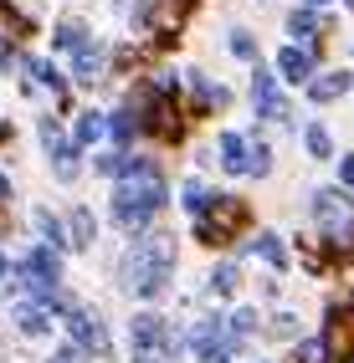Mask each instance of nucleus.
I'll return each instance as SVG.
<instances>
[{"mask_svg":"<svg viewBox=\"0 0 354 363\" xmlns=\"http://www.w3.org/2000/svg\"><path fill=\"white\" fill-rule=\"evenodd\" d=\"M175 266H180V246H175V235H164V230H144V235H134L129 240V251L118 256V292H129L139 297L144 307H159L164 297H170V286H175Z\"/></svg>","mask_w":354,"mask_h":363,"instance_id":"nucleus-1","label":"nucleus"},{"mask_svg":"<svg viewBox=\"0 0 354 363\" xmlns=\"http://www.w3.org/2000/svg\"><path fill=\"white\" fill-rule=\"evenodd\" d=\"M164 205H170V184H164L159 169L134 174V179H113V189H108V220L124 230V235L154 230V215Z\"/></svg>","mask_w":354,"mask_h":363,"instance_id":"nucleus-2","label":"nucleus"},{"mask_svg":"<svg viewBox=\"0 0 354 363\" xmlns=\"http://www.w3.org/2000/svg\"><path fill=\"white\" fill-rule=\"evenodd\" d=\"M185 348H191L195 363H236V353H242L247 343H236V337L226 333V318L200 312V318L185 328Z\"/></svg>","mask_w":354,"mask_h":363,"instance_id":"nucleus-3","label":"nucleus"},{"mask_svg":"<svg viewBox=\"0 0 354 363\" xmlns=\"http://www.w3.org/2000/svg\"><path fill=\"white\" fill-rule=\"evenodd\" d=\"M309 215H313V225L334 235V246H354V195L349 189H313L309 195Z\"/></svg>","mask_w":354,"mask_h":363,"instance_id":"nucleus-4","label":"nucleus"},{"mask_svg":"<svg viewBox=\"0 0 354 363\" xmlns=\"http://www.w3.org/2000/svg\"><path fill=\"white\" fill-rule=\"evenodd\" d=\"M62 328H67V343H77L87 358H108L113 353V333H108V323H103L98 307L73 302V307L62 312Z\"/></svg>","mask_w":354,"mask_h":363,"instance_id":"nucleus-5","label":"nucleus"},{"mask_svg":"<svg viewBox=\"0 0 354 363\" xmlns=\"http://www.w3.org/2000/svg\"><path fill=\"white\" fill-rule=\"evenodd\" d=\"M242 220H247V205H236V200H226V195H210V205L191 220V230H195L200 246H226V240H236Z\"/></svg>","mask_w":354,"mask_h":363,"instance_id":"nucleus-6","label":"nucleus"},{"mask_svg":"<svg viewBox=\"0 0 354 363\" xmlns=\"http://www.w3.org/2000/svg\"><path fill=\"white\" fill-rule=\"evenodd\" d=\"M252 108H257L262 123H293V108H288V98L277 92L272 67H262V62H257V72H252Z\"/></svg>","mask_w":354,"mask_h":363,"instance_id":"nucleus-7","label":"nucleus"},{"mask_svg":"<svg viewBox=\"0 0 354 363\" xmlns=\"http://www.w3.org/2000/svg\"><path fill=\"white\" fill-rule=\"evenodd\" d=\"M242 256L247 261H262L272 277H282L293 266V251H288V235H277V230H257L247 246H242Z\"/></svg>","mask_w":354,"mask_h":363,"instance_id":"nucleus-8","label":"nucleus"},{"mask_svg":"<svg viewBox=\"0 0 354 363\" xmlns=\"http://www.w3.org/2000/svg\"><path fill=\"white\" fill-rule=\"evenodd\" d=\"M11 323H16V333L26 337V343H41V337L52 333L57 312L46 307V302H31V297H21V302H16V312H11Z\"/></svg>","mask_w":354,"mask_h":363,"instance_id":"nucleus-9","label":"nucleus"},{"mask_svg":"<svg viewBox=\"0 0 354 363\" xmlns=\"http://www.w3.org/2000/svg\"><path fill=\"white\" fill-rule=\"evenodd\" d=\"M185 92H191V103H195V113H221L226 103H231V92L210 77V72H185Z\"/></svg>","mask_w":354,"mask_h":363,"instance_id":"nucleus-10","label":"nucleus"},{"mask_svg":"<svg viewBox=\"0 0 354 363\" xmlns=\"http://www.w3.org/2000/svg\"><path fill=\"white\" fill-rule=\"evenodd\" d=\"M349 87H354V77H349L344 67H334V72H313L303 92H309V103H313V108H328V103L349 98Z\"/></svg>","mask_w":354,"mask_h":363,"instance_id":"nucleus-11","label":"nucleus"},{"mask_svg":"<svg viewBox=\"0 0 354 363\" xmlns=\"http://www.w3.org/2000/svg\"><path fill=\"white\" fill-rule=\"evenodd\" d=\"M103 72H108V46L103 41H87V46L73 52V82L77 87H98Z\"/></svg>","mask_w":354,"mask_h":363,"instance_id":"nucleus-12","label":"nucleus"},{"mask_svg":"<svg viewBox=\"0 0 354 363\" xmlns=\"http://www.w3.org/2000/svg\"><path fill=\"white\" fill-rule=\"evenodd\" d=\"M62 230H67V251H92V246H98V215H92L87 205H73V210H67Z\"/></svg>","mask_w":354,"mask_h":363,"instance_id":"nucleus-13","label":"nucleus"},{"mask_svg":"<svg viewBox=\"0 0 354 363\" xmlns=\"http://www.w3.org/2000/svg\"><path fill=\"white\" fill-rule=\"evenodd\" d=\"M247 154H252V138H247V133L226 128V133L216 138V164L226 169V174H236V179H242V174H247Z\"/></svg>","mask_w":354,"mask_h":363,"instance_id":"nucleus-14","label":"nucleus"},{"mask_svg":"<svg viewBox=\"0 0 354 363\" xmlns=\"http://www.w3.org/2000/svg\"><path fill=\"white\" fill-rule=\"evenodd\" d=\"M309 77H313V57L303 52V46H277V82L309 87Z\"/></svg>","mask_w":354,"mask_h":363,"instance_id":"nucleus-15","label":"nucleus"},{"mask_svg":"<svg viewBox=\"0 0 354 363\" xmlns=\"http://www.w3.org/2000/svg\"><path fill=\"white\" fill-rule=\"evenodd\" d=\"M46 159H52V179H57V184H73V179L82 174V149H77L73 138H62Z\"/></svg>","mask_w":354,"mask_h":363,"instance_id":"nucleus-16","label":"nucleus"},{"mask_svg":"<svg viewBox=\"0 0 354 363\" xmlns=\"http://www.w3.org/2000/svg\"><path fill=\"white\" fill-rule=\"evenodd\" d=\"M226 333L236 337V343H247V337H257V333H262V312H257L252 302L231 307V312H226Z\"/></svg>","mask_w":354,"mask_h":363,"instance_id":"nucleus-17","label":"nucleus"},{"mask_svg":"<svg viewBox=\"0 0 354 363\" xmlns=\"http://www.w3.org/2000/svg\"><path fill=\"white\" fill-rule=\"evenodd\" d=\"M92 36H87V21L82 16H62L57 21V31H52V46L57 52H77V46H87Z\"/></svg>","mask_w":354,"mask_h":363,"instance_id":"nucleus-18","label":"nucleus"},{"mask_svg":"<svg viewBox=\"0 0 354 363\" xmlns=\"http://www.w3.org/2000/svg\"><path fill=\"white\" fill-rule=\"evenodd\" d=\"M67 138H73L77 149H87V143H98V138H108V118L87 108V113H77V118H73V133H67Z\"/></svg>","mask_w":354,"mask_h":363,"instance_id":"nucleus-19","label":"nucleus"},{"mask_svg":"<svg viewBox=\"0 0 354 363\" xmlns=\"http://www.w3.org/2000/svg\"><path fill=\"white\" fill-rule=\"evenodd\" d=\"M236 292H242V266L221 261L216 272H210V297H216V302H236Z\"/></svg>","mask_w":354,"mask_h":363,"instance_id":"nucleus-20","label":"nucleus"},{"mask_svg":"<svg viewBox=\"0 0 354 363\" xmlns=\"http://www.w3.org/2000/svg\"><path fill=\"white\" fill-rule=\"evenodd\" d=\"M303 149H309V159H318V164L339 159V149H334V133H328V123H309V128H303Z\"/></svg>","mask_w":354,"mask_h":363,"instance_id":"nucleus-21","label":"nucleus"},{"mask_svg":"<svg viewBox=\"0 0 354 363\" xmlns=\"http://www.w3.org/2000/svg\"><path fill=\"white\" fill-rule=\"evenodd\" d=\"M31 225H36V235H41V246H52V251H67V230H62V220L52 210H31Z\"/></svg>","mask_w":354,"mask_h":363,"instance_id":"nucleus-22","label":"nucleus"},{"mask_svg":"<svg viewBox=\"0 0 354 363\" xmlns=\"http://www.w3.org/2000/svg\"><path fill=\"white\" fill-rule=\"evenodd\" d=\"M210 195H216V189H210L205 179H195V174H191V179L180 184V210H185V215L195 220V215H200V210L210 205Z\"/></svg>","mask_w":354,"mask_h":363,"instance_id":"nucleus-23","label":"nucleus"},{"mask_svg":"<svg viewBox=\"0 0 354 363\" xmlns=\"http://www.w3.org/2000/svg\"><path fill=\"white\" fill-rule=\"evenodd\" d=\"M318 26H323V11H313V6H298L288 16V36H298V41H318Z\"/></svg>","mask_w":354,"mask_h":363,"instance_id":"nucleus-24","label":"nucleus"},{"mask_svg":"<svg viewBox=\"0 0 354 363\" xmlns=\"http://www.w3.org/2000/svg\"><path fill=\"white\" fill-rule=\"evenodd\" d=\"M103 118H108V138H113V149H129V143H134V133H139V118H134L129 108L103 113Z\"/></svg>","mask_w":354,"mask_h":363,"instance_id":"nucleus-25","label":"nucleus"},{"mask_svg":"<svg viewBox=\"0 0 354 363\" xmlns=\"http://www.w3.org/2000/svg\"><path fill=\"white\" fill-rule=\"evenodd\" d=\"M267 333L282 337V343H298V337H303V318H298L293 307H282V312H272V318H267Z\"/></svg>","mask_w":354,"mask_h":363,"instance_id":"nucleus-26","label":"nucleus"},{"mask_svg":"<svg viewBox=\"0 0 354 363\" xmlns=\"http://www.w3.org/2000/svg\"><path fill=\"white\" fill-rule=\"evenodd\" d=\"M124 164H129V149H103V154H92V174L124 179Z\"/></svg>","mask_w":354,"mask_h":363,"instance_id":"nucleus-27","label":"nucleus"},{"mask_svg":"<svg viewBox=\"0 0 354 363\" xmlns=\"http://www.w3.org/2000/svg\"><path fill=\"white\" fill-rule=\"evenodd\" d=\"M293 363H334V353L323 348V337L303 333V337H298V348H293Z\"/></svg>","mask_w":354,"mask_h":363,"instance_id":"nucleus-28","label":"nucleus"},{"mask_svg":"<svg viewBox=\"0 0 354 363\" xmlns=\"http://www.w3.org/2000/svg\"><path fill=\"white\" fill-rule=\"evenodd\" d=\"M226 52H231L236 62H252V67H257V57H262V52H257V41H252V31H247V26H236V31L226 36Z\"/></svg>","mask_w":354,"mask_h":363,"instance_id":"nucleus-29","label":"nucleus"},{"mask_svg":"<svg viewBox=\"0 0 354 363\" xmlns=\"http://www.w3.org/2000/svg\"><path fill=\"white\" fill-rule=\"evenodd\" d=\"M272 174V149L262 138H252V154H247V179H267Z\"/></svg>","mask_w":354,"mask_h":363,"instance_id":"nucleus-30","label":"nucleus"},{"mask_svg":"<svg viewBox=\"0 0 354 363\" xmlns=\"http://www.w3.org/2000/svg\"><path fill=\"white\" fill-rule=\"evenodd\" d=\"M26 72H31V77H36L46 92H67V77H62L52 62H36V57H31V62H26Z\"/></svg>","mask_w":354,"mask_h":363,"instance_id":"nucleus-31","label":"nucleus"},{"mask_svg":"<svg viewBox=\"0 0 354 363\" xmlns=\"http://www.w3.org/2000/svg\"><path fill=\"white\" fill-rule=\"evenodd\" d=\"M11 292H21V277H16V261L0 251V297H11Z\"/></svg>","mask_w":354,"mask_h":363,"instance_id":"nucleus-32","label":"nucleus"},{"mask_svg":"<svg viewBox=\"0 0 354 363\" xmlns=\"http://www.w3.org/2000/svg\"><path fill=\"white\" fill-rule=\"evenodd\" d=\"M334 164H339V189H349V195H354V154H339Z\"/></svg>","mask_w":354,"mask_h":363,"instance_id":"nucleus-33","label":"nucleus"},{"mask_svg":"<svg viewBox=\"0 0 354 363\" xmlns=\"http://www.w3.org/2000/svg\"><path fill=\"white\" fill-rule=\"evenodd\" d=\"M0 200H11V179L6 174H0Z\"/></svg>","mask_w":354,"mask_h":363,"instance_id":"nucleus-34","label":"nucleus"},{"mask_svg":"<svg viewBox=\"0 0 354 363\" xmlns=\"http://www.w3.org/2000/svg\"><path fill=\"white\" fill-rule=\"evenodd\" d=\"M303 6H313V11H323V6H328V0H303Z\"/></svg>","mask_w":354,"mask_h":363,"instance_id":"nucleus-35","label":"nucleus"},{"mask_svg":"<svg viewBox=\"0 0 354 363\" xmlns=\"http://www.w3.org/2000/svg\"><path fill=\"white\" fill-rule=\"evenodd\" d=\"M344 6H349V11H354V0H344Z\"/></svg>","mask_w":354,"mask_h":363,"instance_id":"nucleus-36","label":"nucleus"},{"mask_svg":"<svg viewBox=\"0 0 354 363\" xmlns=\"http://www.w3.org/2000/svg\"><path fill=\"white\" fill-rule=\"evenodd\" d=\"M0 138H6V128H0Z\"/></svg>","mask_w":354,"mask_h":363,"instance_id":"nucleus-37","label":"nucleus"},{"mask_svg":"<svg viewBox=\"0 0 354 363\" xmlns=\"http://www.w3.org/2000/svg\"><path fill=\"white\" fill-rule=\"evenodd\" d=\"M262 363H272V358H262Z\"/></svg>","mask_w":354,"mask_h":363,"instance_id":"nucleus-38","label":"nucleus"}]
</instances>
